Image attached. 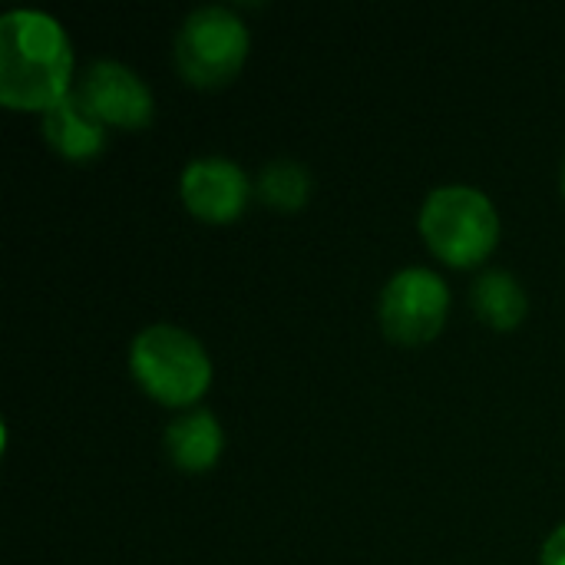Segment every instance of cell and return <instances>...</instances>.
Returning a JSON list of instances; mask_svg holds the SVG:
<instances>
[{
    "mask_svg": "<svg viewBox=\"0 0 565 565\" xmlns=\"http://www.w3.org/2000/svg\"><path fill=\"white\" fill-rule=\"evenodd\" d=\"M76 56L63 23L46 10L17 7L0 20V103L13 113H46L73 83Z\"/></svg>",
    "mask_w": 565,
    "mask_h": 565,
    "instance_id": "1",
    "label": "cell"
},
{
    "mask_svg": "<svg viewBox=\"0 0 565 565\" xmlns=\"http://www.w3.org/2000/svg\"><path fill=\"white\" fill-rule=\"evenodd\" d=\"M420 238L450 268H477L500 245V212L477 185L450 182L437 185L417 215Z\"/></svg>",
    "mask_w": 565,
    "mask_h": 565,
    "instance_id": "2",
    "label": "cell"
},
{
    "mask_svg": "<svg viewBox=\"0 0 565 565\" xmlns=\"http://www.w3.org/2000/svg\"><path fill=\"white\" fill-rule=\"evenodd\" d=\"M132 381L162 407H195L212 387L205 344L179 324H149L129 344Z\"/></svg>",
    "mask_w": 565,
    "mask_h": 565,
    "instance_id": "3",
    "label": "cell"
},
{
    "mask_svg": "<svg viewBox=\"0 0 565 565\" xmlns=\"http://www.w3.org/2000/svg\"><path fill=\"white\" fill-rule=\"evenodd\" d=\"M175 70L199 89L232 83L252 50V33L238 10L225 3L195 7L175 30Z\"/></svg>",
    "mask_w": 565,
    "mask_h": 565,
    "instance_id": "4",
    "label": "cell"
},
{
    "mask_svg": "<svg viewBox=\"0 0 565 565\" xmlns=\"http://www.w3.org/2000/svg\"><path fill=\"white\" fill-rule=\"evenodd\" d=\"M450 315V288L440 271L427 265H407L387 278L377 301V318L394 344H430Z\"/></svg>",
    "mask_w": 565,
    "mask_h": 565,
    "instance_id": "5",
    "label": "cell"
},
{
    "mask_svg": "<svg viewBox=\"0 0 565 565\" xmlns=\"http://www.w3.org/2000/svg\"><path fill=\"white\" fill-rule=\"evenodd\" d=\"M76 93L83 103L116 129H142L156 116V99L149 83L122 60L99 56L76 79Z\"/></svg>",
    "mask_w": 565,
    "mask_h": 565,
    "instance_id": "6",
    "label": "cell"
},
{
    "mask_svg": "<svg viewBox=\"0 0 565 565\" xmlns=\"http://www.w3.org/2000/svg\"><path fill=\"white\" fill-rule=\"evenodd\" d=\"M255 195L248 172L228 156H199L179 175L182 205L209 225H225L245 215Z\"/></svg>",
    "mask_w": 565,
    "mask_h": 565,
    "instance_id": "7",
    "label": "cell"
},
{
    "mask_svg": "<svg viewBox=\"0 0 565 565\" xmlns=\"http://www.w3.org/2000/svg\"><path fill=\"white\" fill-rule=\"evenodd\" d=\"M46 146L66 162H93L106 149V122L73 89L40 116Z\"/></svg>",
    "mask_w": 565,
    "mask_h": 565,
    "instance_id": "8",
    "label": "cell"
},
{
    "mask_svg": "<svg viewBox=\"0 0 565 565\" xmlns=\"http://www.w3.org/2000/svg\"><path fill=\"white\" fill-rule=\"evenodd\" d=\"M166 457L172 460L175 470L182 473H205L222 460L225 450V430L212 411H185L182 417L169 420L166 434Z\"/></svg>",
    "mask_w": 565,
    "mask_h": 565,
    "instance_id": "9",
    "label": "cell"
},
{
    "mask_svg": "<svg viewBox=\"0 0 565 565\" xmlns=\"http://www.w3.org/2000/svg\"><path fill=\"white\" fill-rule=\"evenodd\" d=\"M470 308L493 331H513L523 324V318L530 311V298H526V288L520 285V278L513 271L487 268L470 285Z\"/></svg>",
    "mask_w": 565,
    "mask_h": 565,
    "instance_id": "10",
    "label": "cell"
},
{
    "mask_svg": "<svg viewBox=\"0 0 565 565\" xmlns=\"http://www.w3.org/2000/svg\"><path fill=\"white\" fill-rule=\"evenodd\" d=\"M255 199L275 212H301L311 199V172L305 162L278 156L265 162L255 175Z\"/></svg>",
    "mask_w": 565,
    "mask_h": 565,
    "instance_id": "11",
    "label": "cell"
},
{
    "mask_svg": "<svg viewBox=\"0 0 565 565\" xmlns=\"http://www.w3.org/2000/svg\"><path fill=\"white\" fill-rule=\"evenodd\" d=\"M540 565H565V523H559L546 543H543V553H540Z\"/></svg>",
    "mask_w": 565,
    "mask_h": 565,
    "instance_id": "12",
    "label": "cell"
},
{
    "mask_svg": "<svg viewBox=\"0 0 565 565\" xmlns=\"http://www.w3.org/2000/svg\"><path fill=\"white\" fill-rule=\"evenodd\" d=\"M563 195H565V162H563Z\"/></svg>",
    "mask_w": 565,
    "mask_h": 565,
    "instance_id": "13",
    "label": "cell"
}]
</instances>
